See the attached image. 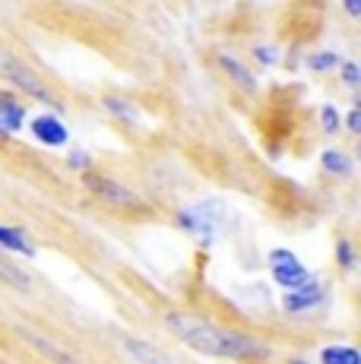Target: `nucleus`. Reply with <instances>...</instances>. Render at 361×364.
Wrapping results in <instances>:
<instances>
[{
	"mask_svg": "<svg viewBox=\"0 0 361 364\" xmlns=\"http://www.w3.org/2000/svg\"><path fill=\"white\" fill-rule=\"evenodd\" d=\"M124 348H127L130 358H134L136 364H171L162 352H158V348L146 346V342H140V339H127L124 342Z\"/></svg>",
	"mask_w": 361,
	"mask_h": 364,
	"instance_id": "obj_8",
	"label": "nucleus"
},
{
	"mask_svg": "<svg viewBox=\"0 0 361 364\" xmlns=\"http://www.w3.org/2000/svg\"><path fill=\"white\" fill-rule=\"evenodd\" d=\"M349 127L355 130V133L361 130V111H358V108H355V111H352V114H349Z\"/></svg>",
	"mask_w": 361,
	"mask_h": 364,
	"instance_id": "obj_19",
	"label": "nucleus"
},
{
	"mask_svg": "<svg viewBox=\"0 0 361 364\" xmlns=\"http://www.w3.org/2000/svg\"><path fill=\"white\" fill-rule=\"evenodd\" d=\"M343 76H345V82H349V86H358V80H361V73H358L355 64H343Z\"/></svg>",
	"mask_w": 361,
	"mask_h": 364,
	"instance_id": "obj_17",
	"label": "nucleus"
},
{
	"mask_svg": "<svg viewBox=\"0 0 361 364\" xmlns=\"http://www.w3.org/2000/svg\"><path fill=\"white\" fill-rule=\"evenodd\" d=\"M0 247H4V250H13V254L36 257V247L26 241V235L19 232V228H10V225H0Z\"/></svg>",
	"mask_w": 361,
	"mask_h": 364,
	"instance_id": "obj_7",
	"label": "nucleus"
},
{
	"mask_svg": "<svg viewBox=\"0 0 361 364\" xmlns=\"http://www.w3.org/2000/svg\"><path fill=\"white\" fill-rule=\"evenodd\" d=\"M323 168L326 171H333V174H349L352 171V162L343 156V152H323Z\"/></svg>",
	"mask_w": 361,
	"mask_h": 364,
	"instance_id": "obj_13",
	"label": "nucleus"
},
{
	"mask_svg": "<svg viewBox=\"0 0 361 364\" xmlns=\"http://www.w3.org/2000/svg\"><path fill=\"white\" fill-rule=\"evenodd\" d=\"M320 121H323L326 133H336L339 130V114H336V108H330V105H323V108H320Z\"/></svg>",
	"mask_w": 361,
	"mask_h": 364,
	"instance_id": "obj_15",
	"label": "nucleus"
},
{
	"mask_svg": "<svg viewBox=\"0 0 361 364\" xmlns=\"http://www.w3.org/2000/svg\"><path fill=\"white\" fill-rule=\"evenodd\" d=\"M165 323L184 346L197 348L203 355H212V358H263V355H269V348L263 342L251 339V336L222 330V326L187 317V314H168Z\"/></svg>",
	"mask_w": 361,
	"mask_h": 364,
	"instance_id": "obj_1",
	"label": "nucleus"
},
{
	"mask_svg": "<svg viewBox=\"0 0 361 364\" xmlns=\"http://www.w3.org/2000/svg\"><path fill=\"white\" fill-rule=\"evenodd\" d=\"M219 64H222V70H225V73L232 76V80L238 82L241 89H244V92H254V76L247 73V70L241 67L238 60H232V58H228V54H222V58H219Z\"/></svg>",
	"mask_w": 361,
	"mask_h": 364,
	"instance_id": "obj_10",
	"label": "nucleus"
},
{
	"mask_svg": "<svg viewBox=\"0 0 361 364\" xmlns=\"http://www.w3.org/2000/svg\"><path fill=\"white\" fill-rule=\"evenodd\" d=\"M29 342H36V346L41 348V352H45V355H51V358L58 361V364H80L76 358H70V355H67V352H60V348H54V346H48V342H41L38 336H29Z\"/></svg>",
	"mask_w": 361,
	"mask_h": 364,
	"instance_id": "obj_14",
	"label": "nucleus"
},
{
	"mask_svg": "<svg viewBox=\"0 0 361 364\" xmlns=\"http://www.w3.org/2000/svg\"><path fill=\"white\" fill-rule=\"evenodd\" d=\"M13 105H16V102H13L10 95H6V92H0V114H4V111H10Z\"/></svg>",
	"mask_w": 361,
	"mask_h": 364,
	"instance_id": "obj_20",
	"label": "nucleus"
},
{
	"mask_svg": "<svg viewBox=\"0 0 361 364\" xmlns=\"http://www.w3.org/2000/svg\"><path fill=\"white\" fill-rule=\"evenodd\" d=\"M0 279H4L6 285H13V289H19V291L29 289V276H26L19 266H13L10 260H4V257H0Z\"/></svg>",
	"mask_w": 361,
	"mask_h": 364,
	"instance_id": "obj_11",
	"label": "nucleus"
},
{
	"mask_svg": "<svg viewBox=\"0 0 361 364\" xmlns=\"http://www.w3.org/2000/svg\"><path fill=\"white\" fill-rule=\"evenodd\" d=\"M0 76H4L6 82H16V86L23 89V92H29L32 99L54 105V95L45 89V82H41L38 76L29 70V67H23V64H19V60L13 58L10 51H4V48H0Z\"/></svg>",
	"mask_w": 361,
	"mask_h": 364,
	"instance_id": "obj_2",
	"label": "nucleus"
},
{
	"mask_svg": "<svg viewBox=\"0 0 361 364\" xmlns=\"http://www.w3.org/2000/svg\"><path fill=\"white\" fill-rule=\"evenodd\" d=\"M336 64H339V58H336V54H330V51L311 58V67H314V70H326V67H336Z\"/></svg>",
	"mask_w": 361,
	"mask_h": 364,
	"instance_id": "obj_16",
	"label": "nucleus"
},
{
	"mask_svg": "<svg viewBox=\"0 0 361 364\" xmlns=\"http://www.w3.org/2000/svg\"><path fill=\"white\" fill-rule=\"evenodd\" d=\"M339 254H343V266H345V269H349V266L352 263H355V257H352V247H349V244H339Z\"/></svg>",
	"mask_w": 361,
	"mask_h": 364,
	"instance_id": "obj_18",
	"label": "nucleus"
},
{
	"mask_svg": "<svg viewBox=\"0 0 361 364\" xmlns=\"http://www.w3.org/2000/svg\"><path fill=\"white\" fill-rule=\"evenodd\" d=\"M269 269H273V279L286 291H298L304 285H311V272L298 263V257L291 250H273L269 254Z\"/></svg>",
	"mask_w": 361,
	"mask_h": 364,
	"instance_id": "obj_3",
	"label": "nucleus"
},
{
	"mask_svg": "<svg viewBox=\"0 0 361 364\" xmlns=\"http://www.w3.org/2000/svg\"><path fill=\"white\" fill-rule=\"evenodd\" d=\"M32 133H36V139L45 146H64L67 143V127L54 114L32 117Z\"/></svg>",
	"mask_w": 361,
	"mask_h": 364,
	"instance_id": "obj_4",
	"label": "nucleus"
},
{
	"mask_svg": "<svg viewBox=\"0 0 361 364\" xmlns=\"http://www.w3.org/2000/svg\"><path fill=\"white\" fill-rule=\"evenodd\" d=\"M23 114H26V111L19 108V105H13L10 111H4V114H0V136H6V133H16L19 127H23Z\"/></svg>",
	"mask_w": 361,
	"mask_h": 364,
	"instance_id": "obj_12",
	"label": "nucleus"
},
{
	"mask_svg": "<svg viewBox=\"0 0 361 364\" xmlns=\"http://www.w3.org/2000/svg\"><path fill=\"white\" fill-rule=\"evenodd\" d=\"M92 191L95 193H102L105 200H111V203H117V206H136V200L130 191H124L121 184H114V181H102V178H92Z\"/></svg>",
	"mask_w": 361,
	"mask_h": 364,
	"instance_id": "obj_6",
	"label": "nucleus"
},
{
	"mask_svg": "<svg viewBox=\"0 0 361 364\" xmlns=\"http://www.w3.org/2000/svg\"><path fill=\"white\" fill-rule=\"evenodd\" d=\"M257 58H263V60H266V64H273V51H269V48H263V51H257Z\"/></svg>",
	"mask_w": 361,
	"mask_h": 364,
	"instance_id": "obj_22",
	"label": "nucleus"
},
{
	"mask_svg": "<svg viewBox=\"0 0 361 364\" xmlns=\"http://www.w3.org/2000/svg\"><path fill=\"white\" fill-rule=\"evenodd\" d=\"M323 364H361V355L349 346H326L320 352Z\"/></svg>",
	"mask_w": 361,
	"mask_h": 364,
	"instance_id": "obj_9",
	"label": "nucleus"
},
{
	"mask_svg": "<svg viewBox=\"0 0 361 364\" xmlns=\"http://www.w3.org/2000/svg\"><path fill=\"white\" fill-rule=\"evenodd\" d=\"M289 364H308V361H301V358H291Z\"/></svg>",
	"mask_w": 361,
	"mask_h": 364,
	"instance_id": "obj_23",
	"label": "nucleus"
},
{
	"mask_svg": "<svg viewBox=\"0 0 361 364\" xmlns=\"http://www.w3.org/2000/svg\"><path fill=\"white\" fill-rule=\"evenodd\" d=\"M345 10H349L352 16H358V13H361V4H358V0H345Z\"/></svg>",
	"mask_w": 361,
	"mask_h": 364,
	"instance_id": "obj_21",
	"label": "nucleus"
},
{
	"mask_svg": "<svg viewBox=\"0 0 361 364\" xmlns=\"http://www.w3.org/2000/svg\"><path fill=\"white\" fill-rule=\"evenodd\" d=\"M326 298V291L320 289V285H304V289L298 291H289L286 298H282V307H286L289 314H301V311H311V307H317L320 301Z\"/></svg>",
	"mask_w": 361,
	"mask_h": 364,
	"instance_id": "obj_5",
	"label": "nucleus"
}]
</instances>
